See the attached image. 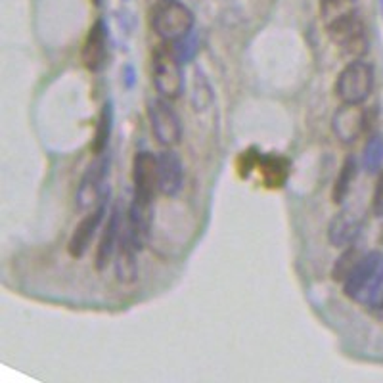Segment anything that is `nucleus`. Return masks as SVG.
<instances>
[{
  "label": "nucleus",
  "mask_w": 383,
  "mask_h": 383,
  "mask_svg": "<svg viewBox=\"0 0 383 383\" xmlns=\"http://www.w3.org/2000/svg\"><path fill=\"white\" fill-rule=\"evenodd\" d=\"M379 2H382V10H383V0H379Z\"/></svg>",
  "instance_id": "obj_23"
},
{
  "label": "nucleus",
  "mask_w": 383,
  "mask_h": 383,
  "mask_svg": "<svg viewBox=\"0 0 383 383\" xmlns=\"http://www.w3.org/2000/svg\"><path fill=\"white\" fill-rule=\"evenodd\" d=\"M343 291L355 303L383 308V255L370 251L343 280Z\"/></svg>",
  "instance_id": "obj_1"
},
{
  "label": "nucleus",
  "mask_w": 383,
  "mask_h": 383,
  "mask_svg": "<svg viewBox=\"0 0 383 383\" xmlns=\"http://www.w3.org/2000/svg\"><path fill=\"white\" fill-rule=\"evenodd\" d=\"M158 172H159V194L167 198L177 196L182 188L184 180V169L182 161L172 150H163L158 156Z\"/></svg>",
  "instance_id": "obj_13"
},
{
  "label": "nucleus",
  "mask_w": 383,
  "mask_h": 383,
  "mask_svg": "<svg viewBox=\"0 0 383 383\" xmlns=\"http://www.w3.org/2000/svg\"><path fill=\"white\" fill-rule=\"evenodd\" d=\"M148 121L153 138L165 148H172L182 138V125L178 119L177 111L172 110L167 98L159 96L148 103Z\"/></svg>",
  "instance_id": "obj_5"
},
{
  "label": "nucleus",
  "mask_w": 383,
  "mask_h": 383,
  "mask_svg": "<svg viewBox=\"0 0 383 383\" xmlns=\"http://www.w3.org/2000/svg\"><path fill=\"white\" fill-rule=\"evenodd\" d=\"M138 249H140V246H138V241L129 230V226H127V228H123V232H121V239H119V246H117L115 251V274L119 282L132 284V282L137 280Z\"/></svg>",
  "instance_id": "obj_14"
},
{
  "label": "nucleus",
  "mask_w": 383,
  "mask_h": 383,
  "mask_svg": "<svg viewBox=\"0 0 383 383\" xmlns=\"http://www.w3.org/2000/svg\"><path fill=\"white\" fill-rule=\"evenodd\" d=\"M108 58V25L106 21L98 20L90 27L89 37L82 44L81 60L89 71H100Z\"/></svg>",
  "instance_id": "obj_11"
},
{
  "label": "nucleus",
  "mask_w": 383,
  "mask_h": 383,
  "mask_svg": "<svg viewBox=\"0 0 383 383\" xmlns=\"http://www.w3.org/2000/svg\"><path fill=\"white\" fill-rule=\"evenodd\" d=\"M363 167L368 175H377L383 167V137L374 134L363 150Z\"/></svg>",
  "instance_id": "obj_18"
},
{
  "label": "nucleus",
  "mask_w": 383,
  "mask_h": 383,
  "mask_svg": "<svg viewBox=\"0 0 383 383\" xmlns=\"http://www.w3.org/2000/svg\"><path fill=\"white\" fill-rule=\"evenodd\" d=\"M92 2H94L96 6H98V4H100V2H102V0H92Z\"/></svg>",
  "instance_id": "obj_22"
},
{
  "label": "nucleus",
  "mask_w": 383,
  "mask_h": 383,
  "mask_svg": "<svg viewBox=\"0 0 383 383\" xmlns=\"http://www.w3.org/2000/svg\"><path fill=\"white\" fill-rule=\"evenodd\" d=\"M111 130H113V106H111V102H106L100 110V115H98L94 138L90 144V150L94 156L106 153L111 138Z\"/></svg>",
  "instance_id": "obj_16"
},
{
  "label": "nucleus",
  "mask_w": 383,
  "mask_h": 383,
  "mask_svg": "<svg viewBox=\"0 0 383 383\" xmlns=\"http://www.w3.org/2000/svg\"><path fill=\"white\" fill-rule=\"evenodd\" d=\"M121 232H123L121 209H119V206H115L111 209L110 219H108V222L103 226V232L100 236V244H98V249H96V270H106V267L110 265L111 259L115 257L117 246H119V239H121Z\"/></svg>",
  "instance_id": "obj_12"
},
{
  "label": "nucleus",
  "mask_w": 383,
  "mask_h": 383,
  "mask_svg": "<svg viewBox=\"0 0 383 383\" xmlns=\"http://www.w3.org/2000/svg\"><path fill=\"white\" fill-rule=\"evenodd\" d=\"M108 167H110V156L108 153L96 156L94 161L89 165V169L81 178L79 190H77V207L79 209L89 211L102 199V182L106 175H108Z\"/></svg>",
  "instance_id": "obj_7"
},
{
  "label": "nucleus",
  "mask_w": 383,
  "mask_h": 383,
  "mask_svg": "<svg viewBox=\"0 0 383 383\" xmlns=\"http://www.w3.org/2000/svg\"><path fill=\"white\" fill-rule=\"evenodd\" d=\"M151 29L165 42L184 39L194 27V14L180 0H159L151 10Z\"/></svg>",
  "instance_id": "obj_2"
},
{
  "label": "nucleus",
  "mask_w": 383,
  "mask_h": 383,
  "mask_svg": "<svg viewBox=\"0 0 383 383\" xmlns=\"http://www.w3.org/2000/svg\"><path fill=\"white\" fill-rule=\"evenodd\" d=\"M358 234H360V217L353 209H343L337 213L328 226V239L335 247H347L355 244Z\"/></svg>",
  "instance_id": "obj_15"
},
{
  "label": "nucleus",
  "mask_w": 383,
  "mask_h": 383,
  "mask_svg": "<svg viewBox=\"0 0 383 383\" xmlns=\"http://www.w3.org/2000/svg\"><path fill=\"white\" fill-rule=\"evenodd\" d=\"M372 215L382 219L383 217V169L377 172L376 186H374V192H372Z\"/></svg>",
  "instance_id": "obj_21"
},
{
  "label": "nucleus",
  "mask_w": 383,
  "mask_h": 383,
  "mask_svg": "<svg viewBox=\"0 0 383 383\" xmlns=\"http://www.w3.org/2000/svg\"><path fill=\"white\" fill-rule=\"evenodd\" d=\"M363 255L358 253V249L355 247V244H351V246L345 247V251L339 255V259L335 260V267H334V278L335 280H345L347 278V274L355 268V265L360 260Z\"/></svg>",
  "instance_id": "obj_19"
},
{
  "label": "nucleus",
  "mask_w": 383,
  "mask_h": 383,
  "mask_svg": "<svg viewBox=\"0 0 383 383\" xmlns=\"http://www.w3.org/2000/svg\"><path fill=\"white\" fill-rule=\"evenodd\" d=\"M151 77H153V84H156L159 96H163L167 100H177L184 92L182 63L175 58L167 44L153 52Z\"/></svg>",
  "instance_id": "obj_3"
},
{
  "label": "nucleus",
  "mask_w": 383,
  "mask_h": 383,
  "mask_svg": "<svg viewBox=\"0 0 383 383\" xmlns=\"http://www.w3.org/2000/svg\"><path fill=\"white\" fill-rule=\"evenodd\" d=\"M372 89H374V69L360 58L345 65L335 82V92L341 98V102L347 103H363L372 94Z\"/></svg>",
  "instance_id": "obj_4"
},
{
  "label": "nucleus",
  "mask_w": 383,
  "mask_h": 383,
  "mask_svg": "<svg viewBox=\"0 0 383 383\" xmlns=\"http://www.w3.org/2000/svg\"><path fill=\"white\" fill-rule=\"evenodd\" d=\"M356 172H358V163H356V159L353 156H349V158L343 161L341 171H339V175L335 178L334 190H332V199H334L335 203H343L347 199Z\"/></svg>",
  "instance_id": "obj_17"
},
{
  "label": "nucleus",
  "mask_w": 383,
  "mask_h": 383,
  "mask_svg": "<svg viewBox=\"0 0 383 383\" xmlns=\"http://www.w3.org/2000/svg\"><path fill=\"white\" fill-rule=\"evenodd\" d=\"M169 50H171L175 58H177L180 63L190 62L192 58L196 56V50H198V39L196 37H192L190 34H186L184 39H178V41L172 42H165Z\"/></svg>",
  "instance_id": "obj_20"
},
{
  "label": "nucleus",
  "mask_w": 383,
  "mask_h": 383,
  "mask_svg": "<svg viewBox=\"0 0 383 383\" xmlns=\"http://www.w3.org/2000/svg\"><path fill=\"white\" fill-rule=\"evenodd\" d=\"M320 15L332 37L358 23L356 0H322Z\"/></svg>",
  "instance_id": "obj_10"
},
{
  "label": "nucleus",
  "mask_w": 383,
  "mask_h": 383,
  "mask_svg": "<svg viewBox=\"0 0 383 383\" xmlns=\"http://www.w3.org/2000/svg\"><path fill=\"white\" fill-rule=\"evenodd\" d=\"M364 123H366V113L363 103L343 102L332 117V130L341 144H353L363 134Z\"/></svg>",
  "instance_id": "obj_9"
},
{
  "label": "nucleus",
  "mask_w": 383,
  "mask_h": 383,
  "mask_svg": "<svg viewBox=\"0 0 383 383\" xmlns=\"http://www.w3.org/2000/svg\"><path fill=\"white\" fill-rule=\"evenodd\" d=\"M132 184H134L132 201L153 207V199L159 194L158 156L150 151H138L132 161Z\"/></svg>",
  "instance_id": "obj_6"
},
{
  "label": "nucleus",
  "mask_w": 383,
  "mask_h": 383,
  "mask_svg": "<svg viewBox=\"0 0 383 383\" xmlns=\"http://www.w3.org/2000/svg\"><path fill=\"white\" fill-rule=\"evenodd\" d=\"M106 211H108V194H103L102 199H100V201L90 209V213L84 215V219L77 225L75 232H73V236L69 239L68 246V251L71 257L79 259V257L84 255V251L89 249L90 241L94 239L96 230H98L100 225H102L103 217H106Z\"/></svg>",
  "instance_id": "obj_8"
}]
</instances>
